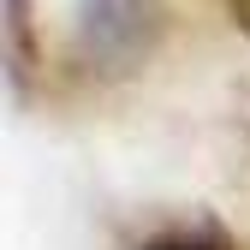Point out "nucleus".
Here are the masks:
<instances>
[{"label":"nucleus","instance_id":"20e7f679","mask_svg":"<svg viewBox=\"0 0 250 250\" xmlns=\"http://www.w3.org/2000/svg\"><path fill=\"white\" fill-rule=\"evenodd\" d=\"M232 18H238V30L250 36V0H232Z\"/></svg>","mask_w":250,"mask_h":250},{"label":"nucleus","instance_id":"f03ea898","mask_svg":"<svg viewBox=\"0 0 250 250\" xmlns=\"http://www.w3.org/2000/svg\"><path fill=\"white\" fill-rule=\"evenodd\" d=\"M143 250H232V238H227V227H214V221H185V227L155 232Z\"/></svg>","mask_w":250,"mask_h":250},{"label":"nucleus","instance_id":"7ed1b4c3","mask_svg":"<svg viewBox=\"0 0 250 250\" xmlns=\"http://www.w3.org/2000/svg\"><path fill=\"white\" fill-rule=\"evenodd\" d=\"M6 30H12V78L24 83L30 66H36V60H30V6L24 0H6Z\"/></svg>","mask_w":250,"mask_h":250},{"label":"nucleus","instance_id":"f257e3e1","mask_svg":"<svg viewBox=\"0 0 250 250\" xmlns=\"http://www.w3.org/2000/svg\"><path fill=\"white\" fill-rule=\"evenodd\" d=\"M155 36V0H89L83 48L96 60H131Z\"/></svg>","mask_w":250,"mask_h":250}]
</instances>
